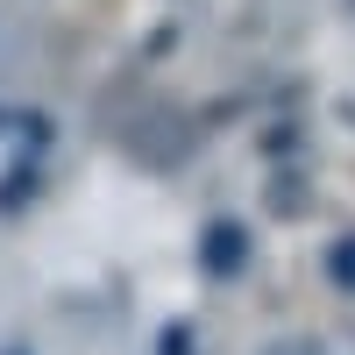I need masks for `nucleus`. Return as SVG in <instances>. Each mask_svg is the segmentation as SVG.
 Masks as SVG:
<instances>
[{
	"instance_id": "1",
	"label": "nucleus",
	"mask_w": 355,
	"mask_h": 355,
	"mask_svg": "<svg viewBox=\"0 0 355 355\" xmlns=\"http://www.w3.org/2000/svg\"><path fill=\"white\" fill-rule=\"evenodd\" d=\"M199 256H206V270H214V277H234V270H242V256H249V234L227 227V220H214V227H206V242H199Z\"/></svg>"
},
{
	"instance_id": "2",
	"label": "nucleus",
	"mask_w": 355,
	"mask_h": 355,
	"mask_svg": "<svg viewBox=\"0 0 355 355\" xmlns=\"http://www.w3.org/2000/svg\"><path fill=\"white\" fill-rule=\"evenodd\" d=\"M327 277H334L341 291H355V234H348V242H334V249H327Z\"/></svg>"
}]
</instances>
